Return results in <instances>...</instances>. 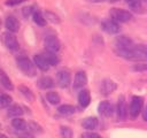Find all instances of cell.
<instances>
[{"instance_id": "cell-1", "label": "cell", "mask_w": 147, "mask_h": 138, "mask_svg": "<svg viewBox=\"0 0 147 138\" xmlns=\"http://www.w3.org/2000/svg\"><path fill=\"white\" fill-rule=\"evenodd\" d=\"M16 62H17V67L21 69V71L24 75H26L29 77H34L36 76V74H37V69L36 68L37 67L29 57L20 56V57H17Z\"/></svg>"}, {"instance_id": "cell-2", "label": "cell", "mask_w": 147, "mask_h": 138, "mask_svg": "<svg viewBox=\"0 0 147 138\" xmlns=\"http://www.w3.org/2000/svg\"><path fill=\"white\" fill-rule=\"evenodd\" d=\"M142 107H144V98L140 95H132L130 106H129L130 117L132 120L137 118L139 116V114L142 112Z\"/></svg>"}, {"instance_id": "cell-3", "label": "cell", "mask_w": 147, "mask_h": 138, "mask_svg": "<svg viewBox=\"0 0 147 138\" xmlns=\"http://www.w3.org/2000/svg\"><path fill=\"white\" fill-rule=\"evenodd\" d=\"M109 15H110L111 20L116 21L117 23L130 22L133 17V15L129 10H125V9H122V8H111L110 12H109Z\"/></svg>"}, {"instance_id": "cell-4", "label": "cell", "mask_w": 147, "mask_h": 138, "mask_svg": "<svg viewBox=\"0 0 147 138\" xmlns=\"http://www.w3.org/2000/svg\"><path fill=\"white\" fill-rule=\"evenodd\" d=\"M134 47L133 40L127 36H118L115 41V52L119 51H127Z\"/></svg>"}, {"instance_id": "cell-5", "label": "cell", "mask_w": 147, "mask_h": 138, "mask_svg": "<svg viewBox=\"0 0 147 138\" xmlns=\"http://www.w3.org/2000/svg\"><path fill=\"white\" fill-rule=\"evenodd\" d=\"M1 40L3 43V45L9 49V51H17L20 48V44L17 41V38L15 37L14 33L7 31V32H3L1 34Z\"/></svg>"}, {"instance_id": "cell-6", "label": "cell", "mask_w": 147, "mask_h": 138, "mask_svg": "<svg viewBox=\"0 0 147 138\" xmlns=\"http://www.w3.org/2000/svg\"><path fill=\"white\" fill-rule=\"evenodd\" d=\"M101 28H102V30H103L105 32H107V33H109V34H116V33H118V32L121 31L119 24H118L116 21L111 20V18L102 21Z\"/></svg>"}, {"instance_id": "cell-7", "label": "cell", "mask_w": 147, "mask_h": 138, "mask_svg": "<svg viewBox=\"0 0 147 138\" xmlns=\"http://www.w3.org/2000/svg\"><path fill=\"white\" fill-rule=\"evenodd\" d=\"M44 44H45L46 51L52 52V53H56L61 48V43L55 36H47L44 40Z\"/></svg>"}, {"instance_id": "cell-8", "label": "cell", "mask_w": 147, "mask_h": 138, "mask_svg": "<svg viewBox=\"0 0 147 138\" xmlns=\"http://www.w3.org/2000/svg\"><path fill=\"white\" fill-rule=\"evenodd\" d=\"M116 113H117V117L121 121H125L127 117V106L125 102V97L124 95H119L118 97V101H117V107H116Z\"/></svg>"}, {"instance_id": "cell-9", "label": "cell", "mask_w": 147, "mask_h": 138, "mask_svg": "<svg viewBox=\"0 0 147 138\" xmlns=\"http://www.w3.org/2000/svg\"><path fill=\"white\" fill-rule=\"evenodd\" d=\"M56 80H57V84L62 89H65L70 85L71 83V76H70V72L67 70V69H61L57 71L56 74Z\"/></svg>"}, {"instance_id": "cell-10", "label": "cell", "mask_w": 147, "mask_h": 138, "mask_svg": "<svg viewBox=\"0 0 147 138\" xmlns=\"http://www.w3.org/2000/svg\"><path fill=\"white\" fill-rule=\"evenodd\" d=\"M117 89V84L113 80V79H109V78H106L101 82L100 84V92L101 94L103 95H109L111 94L115 90Z\"/></svg>"}, {"instance_id": "cell-11", "label": "cell", "mask_w": 147, "mask_h": 138, "mask_svg": "<svg viewBox=\"0 0 147 138\" xmlns=\"http://www.w3.org/2000/svg\"><path fill=\"white\" fill-rule=\"evenodd\" d=\"M98 113L103 117H110L114 113V106L107 100L101 101L98 106Z\"/></svg>"}, {"instance_id": "cell-12", "label": "cell", "mask_w": 147, "mask_h": 138, "mask_svg": "<svg viewBox=\"0 0 147 138\" xmlns=\"http://www.w3.org/2000/svg\"><path fill=\"white\" fill-rule=\"evenodd\" d=\"M5 26H6L7 31H9L11 33H15L20 30V22L15 16L9 15L5 20Z\"/></svg>"}, {"instance_id": "cell-13", "label": "cell", "mask_w": 147, "mask_h": 138, "mask_svg": "<svg viewBox=\"0 0 147 138\" xmlns=\"http://www.w3.org/2000/svg\"><path fill=\"white\" fill-rule=\"evenodd\" d=\"M87 83V76H86V72L83 71V70H79L76 72L75 75V79H74V89L76 90H79V89H83Z\"/></svg>"}, {"instance_id": "cell-14", "label": "cell", "mask_w": 147, "mask_h": 138, "mask_svg": "<svg viewBox=\"0 0 147 138\" xmlns=\"http://www.w3.org/2000/svg\"><path fill=\"white\" fill-rule=\"evenodd\" d=\"M91 102V93L86 89H82L78 93V103L82 108H86Z\"/></svg>"}, {"instance_id": "cell-15", "label": "cell", "mask_w": 147, "mask_h": 138, "mask_svg": "<svg viewBox=\"0 0 147 138\" xmlns=\"http://www.w3.org/2000/svg\"><path fill=\"white\" fill-rule=\"evenodd\" d=\"M33 63L36 64V67L39 69V70H41V71H47L48 69H49V64H48V62L46 61V59H45V56L42 55V54H36L34 56H33Z\"/></svg>"}, {"instance_id": "cell-16", "label": "cell", "mask_w": 147, "mask_h": 138, "mask_svg": "<svg viewBox=\"0 0 147 138\" xmlns=\"http://www.w3.org/2000/svg\"><path fill=\"white\" fill-rule=\"evenodd\" d=\"M99 125V121L96 117L94 116H90L84 118V121L82 122V126L86 130V131H93L94 129H96Z\"/></svg>"}, {"instance_id": "cell-17", "label": "cell", "mask_w": 147, "mask_h": 138, "mask_svg": "<svg viewBox=\"0 0 147 138\" xmlns=\"http://www.w3.org/2000/svg\"><path fill=\"white\" fill-rule=\"evenodd\" d=\"M38 86L42 90H48L54 86V80L49 76H42L38 79Z\"/></svg>"}, {"instance_id": "cell-18", "label": "cell", "mask_w": 147, "mask_h": 138, "mask_svg": "<svg viewBox=\"0 0 147 138\" xmlns=\"http://www.w3.org/2000/svg\"><path fill=\"white\" fill-rule=\"evenodd\" d=\"M23 113H24L23 112V108L20 105H11V106H9L8 107V112H7L8 116H10L13 118L20 117L21 115H23Z\"/></svg>"}, {"instance_id": "cell-19", "label": "cell", "mask_w": 147, "mask_h": 138, "mask_svg": "<svg viewBox=\"0 0 147 138\" xmlns=\"http://www.w3.org/2000/svg\"><path fill=\"white\" fill-rule=\"evenodd\" d=\"M11 125H13V128L16 129L17 131H25L26 128H28L26 122H25L23 118H21V117H15V118H13V120H11Z\"/></svg>"}, {"instance_id": "cell-20", "label": "cell", "mask_w": 147, "mask_h": 138, "mask_svg": "<svg viewBox=\"0 0 147 138\" xmlns=\"http://www.w3.org/2000/svg\"><path fill=\"white\" fill-rule=\"evenodd\" d=\"M18 91L21 92V94L30 102H33L34 101V94L33 92L28 87V86H24V85H20L18 86Z\"/></svg>"}, {"instance_id": "cell-21", "label": "cell", "mask_w": 147, "mask_h": 138, "mask_svg": "<svg viewBox=\"0 0 147 138\" xmlns=\"http://www.w3.org/2000/svg\"><path fill=\"white\" fill-rule=\"evenodd\" d=\"M76 112V108L72 106V105H61L57 107V113L61 114V115H64V116H69V115H72L74 113Z\"/></svg>"}, {"instance_id": "cell-22", "label": "cell", "mask_w": 147, "mask_h": 138, "mask_svg": "<svg viewBox=\"0 0 147 138\" xmlns=\"http://www.w3.org/2000/svg\"><path fill=\"white\" fill-rule=\"evenodd\" d=\"M32 20H33V22H34L37 25H39V26H45L46 23H47L45 16H44L42 13L39 12V10H34V12H33V14H32Z\"/></svg>"}, {"instance_id": "cell-23", "label": "cell", "mask_w": 147, "mask_h": 138, "mask_svg": "<svg viewBox=\"0 0 147 138\" xmlns=\"http://www.w3.org/2000/svg\"><path fill=\"white\" fill-rule=\"evenodd\" d=\"M42 55L45 56L46 61L48 62V64H49L51 67H54V66H56V64L60 62V59H59V56L56 55V53H52V52L46 51Z\"/></svg>"}, {"instance_id": "cell-24", "label": "cell", "mask_w": 147, "mask_h": 138, "mask_svg": "<svg viewBox=\"0 0 147 138\" xmlns=\"http://www.w3.org/2000/svg\"><path fill=\"white\" fill-rule=\"evenodd\" d=\"M0 83H1V85H2L6 90L11 91V90L14 89L13 83H11V80L9 79V77H8L3 71H1V70H0Z\"/></svg>"}, {"instance_id": "cell-25", "label": "cell", "mask_w": 147, "mask_h": 138, "mask_svg": "<svg viewBox=\"0 0 147 138\" xmlns=\"http://www.w3.org/2000/svg\"><path fill=\"white\" fill-rule=\"evenodd\" d=\"M46 99H47V101H48L51 105H57V103H60V101H61V98H60L59 93L55 92V91H49V92H47V93H46Z\"/></svg>"}, {"instance_id": "cell-26", "label": "cell", "mask_w": 147, "mask_h": 138, "mask_svg": "<svg viewBox=\"0 0 147 138\" xmlns=\"http://www.w3.org/2000/svg\"><path fill=\"white\" fill-rule=\"evenodd\" d=\"M13 101V98L9 95V94H0V109H3V108H7L10 106Z\"/></svg>"}, {"instance_id": "cell-27", "label": "cell", "mask_w": 147, "mask_h": 138, "mask_svg": "<svg viewBox=\"0 0 147 138\" xmlns=\"http://www.w3.org/2000/svg\"><path fill=\"white\" fill-rule=\"evenodd\" d=\"M45 18H46V21H49L51 23H53V24H59L60 22H61V20H60V17L55 14V13H53V12H49V10H46L45 12Z\"/></svg>"}, {"instance_id": "cell-28", "label": "cell", "mask_w": 147, "mask_h": 138, "mask_svg": "<svg viewBox=\"0 0 147 138\" xmlns=\"http://www.w3.org/2000/svg\"><path fill=\"white\" fill-rule=\"evenodd\" d=\"M60 135H61L62 138H72L74 132H72V129L70 126L61 125L60 126Z\"/></svg>"}, {"instance_id": "cell-29", "label": "cell", "mask_w": 147, "mask_h": 138, "mask_svg": "<svg viewBox=\"0 0 147 138\" xmlns=\"http://www.w3.org/2000/svg\"><path fill=\"white\" fill-rule=\"evenodd\" d=\"M125 2L134 12H139V9H141V0H125Z\"/></svg>"}, {"instance_id": "cell-30", "label": "cell", "mask_w": 147, "mask_h": 138, "mask_svg": "<svg viewBox=\"0 0 147 138\" xmlns=\"http://www.w3.org/2000/svg\"><path fill=\"white\" fill-rule=\"evenodd\" d=\"M131 70L132 71H137V72H142V71H146L147 70V64L146 63H136L131 67Z\"/></svg>"}, {"instance_id": "cell-31", "label": "cell", "mask_w": 147, "mask_h": 138, "mask_svg": "<svg viewBox=\"0 0 147 138\" xmlns=\"http://www.w3.org/2000/svg\"><path fill=\"white\" fill-rule=\"evenodd\" d=\"M33 7L32 6H28V7H24V8H22V14H23V16L24 17H29V16H31L32 14H33Z\"/></svg>"}, {"instance_id": "cell-32", "label": "cell", "mask_w": 147, "mask_h": 138, "mask_svg": "<svg viewBox=\"0 0 147 138\" xmlns=\"http://www.w3.org/2000/svg\"><path fill=\"white\" fill-rule=\"evenodd\" d=\"M82 138H102L99 133L93 132V131H86L82 135Z\"/></svg>"}, {"instance_id": "cell-33", "label": "cell", "mask_w": 147, "mask_h": 138, "mask_svg": "<svg viewBox=\"0 0 147 138\" xmlns=\"http://www.w3.org/2000/svg\"><path fill=\"white\" fill-rule=\"evenodd\" d=\"M25 0H7L5 3L6 6H17V5H21L23 3Z\"/></svg>"}, {"instance_id": "cell-34", "label": "cell", "mask_w": 147, "mask_h": 138, "mask_svg": "<svg viewBox=\"0 0 147 138\" xmlns=\"http://www.w3.org/2000/svg\"><path fill=\"white\" fill-rule=\"evenodd\" d=\"M29 128L33 131V132H41L42 130H41V128L37 124V123H33V122H31L30 124H29Z\"/></svg>"}, {"instance_id": "cell-35", "label": "cell", "mask_w": 147, "mask_h": 138, "mask_svg": "<svg viewBox=\"0 0 147 138\" xmlns=\"http://www.w3.org/2000/svg\"><path fill=\"white\" fill-rule=\"evenodd\" d=\"M142 120L147 122V105L144 107V110H142Z\"/></svg>"}, {"instance_id": "cell-36", "label": "cell", "mask_w": 147, "mask_h": 138, "mask_svg": "<svg viewBox=\"0 0 147 138\" xmlns=\"http://www.w3.org/2000/svg\"><path fill=\"white\" fill-rule=\"evenodd\" d=\"M91 2H116L118 0H88Z\"/></svg>"}, {"instance_id": "cell-37", "label": "cell", "mask_w": 147, "mask_h": 138, "mask_svg": "<svg viewBox=\"0 0 147 138\" xmlns=\"http://www.w3.org/2000/svg\"><path fill=\"white\" fill-rule=\"evenodd\" d=\"M0 138H8L6 135H2V133H0Z\"/></svg>"}, {"instance_id": "cell-38", "label": "cell", "mask_w": 147, "mask_h": 138, "mask_svg": "<svg viewBox=\"0 0 147 138\" xmlns=\"http://www.w3.org/2000/svg\"><path fill=\"white\" fill-rule=\"evenodd\" d=\"M0 28H1V18H0Z\"/></svg>"}]
</instances>
